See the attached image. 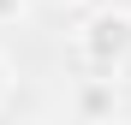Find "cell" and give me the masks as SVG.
<instances>
[{
  "label": "cell",
  "instance_id": "2",
  "mask_svg": "<svg viewBox=\"0 0 131 125\" xmlns=\"http://www.w3.org/2000/svg\"><path fill=\"white\" fill-rule=\"evenodd\" d=\"M72 107H78L83 119H107V113L119 107V95H113V77H83V83H78V101H72Z\"/></svg>",
  "mask_w": 131,
  "mask_h": 125
},
{
  "label": "cell",
  "instance_id": "4",
  "mask_svg": "<svg viewBox=\"0 0 131 125\" xmlns=\"http://www.w3.org/2000/svg\"><path fill=\"white\" fill-rule=\"evenodd\" d=\"M6 89H12V66H6V54H0V101H6Z\"/></svg>",
  "mask_w": 131,
  "mask_h": 125
},
{
  "label": "cell",
  "instance_id": "6",
  "mask_svg": "<svg viewBox=\"0 0 131 125\" xmlns=\"http://www.w3.org/2000/svg\"><path fill=\"white\" fill-rule=\"evenodd\" d=\"M48 6H83V0H48Z\"/></svg>",
  "mask_w": 131,
  "mask_h": 125
},
{
  "label": "cell",
  "instance_id": "3",
  "mask_svg": "<svg viewBox=\"0 0 131 125\" xmlns=\"http://www.w3.org/2000/svg\"><path fill=\"white\" fill-rule=\"evenodd\" d=\"M24 6H30V0H0V24H18V18H24Z\"/></svg>",
  "mask_w": 131,
  "mask_h": 125
},
{
  "label": "cell",
  "instance_id": "1",
  "mask_svg": "<svg viewBox=\"0 0 131 125\" xmlns=\"http://www.w3.org/2000/svg\"><path fill=\"white\" fill-rule=\"evenodd\" d=\"M78 54L90 60V72H119L125 54H131V12H125V6L90 12L83 30H78Z\"/></svg>",
  "mask_w": 131,
  "mask_h": 125
},
{
  "label": "cell",
  "instance_id": "5",
  "mask_svg": "<svg viewBox=\"0 0 131 125\" xmlns=\"http://www.w3.org/2000/svg\"><path fill=\"white\" fill-rule=\"evenodd\" d=\"M113 77H125V83H131V54H125V66H119V72H113Z\"/></svg>",
  "mask_w": 131,
  "mask_h": 125
}]
</instances>
